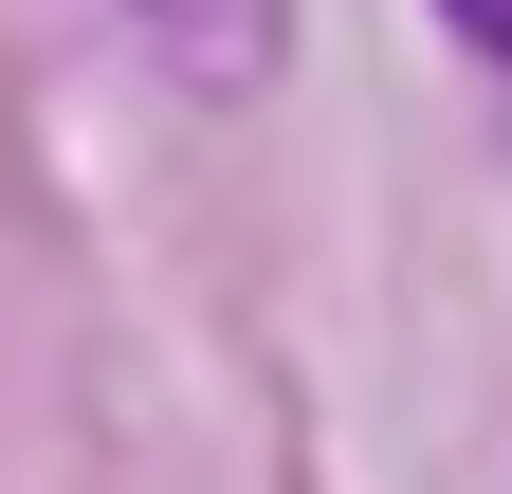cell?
Returning a JSON list of instances; mask_svg holds the SVG:
<instances>
[{
    "label": "cell",
    "mask_w": 512,
    "mask_h": 494,
    "mask_svg": "<svg viewBox=\"0 0 512 494\" xmlns=\"http://www.w3.org/2000/svg\"><path fill=\"white\" fill-rule=\"evenodd\" d=\"M110 19L147 37V55H165L183 92H220V110L293 74V0H110Z\"/></svg>",
    "instance_id": "6da1fadb"
},
{
    "label": "cell",
    "mask_w": 512,
    "mask_h": 494,
    "mask_svg": "<svg viewBox=\"0 0 512 494\" xmlns=\"http://www.w3.org/2000/svg\"><path fill=\"white\" fill-rule=\"evenodd\" d=\"M439 37H458L476 74H512V0H439Z\"/></svg>",
    "instance_id": "7a4b0ae2"
}]
</instances>
